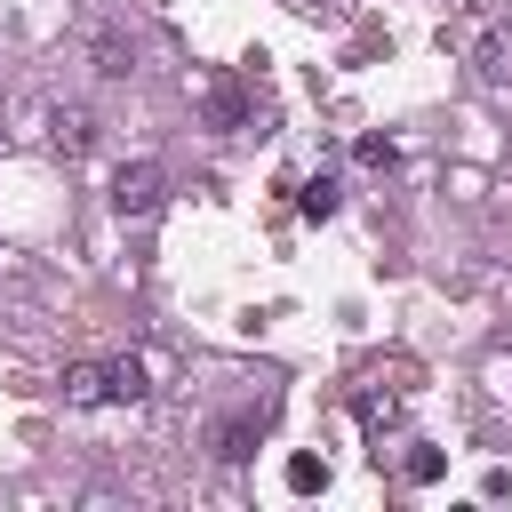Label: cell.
I'll use <instances>...</instances> for the list:
<instances>
[{"label":"cell","instance_id":"52a82bcc","mask_svg":"<svg viewBox=\"0 0 512 512\" xmlns=\"http://www.w3.org/2000/svg\"><path fill=\"white\" fill-rule=\"evenodd\" d=\"M200 104H208V120H216V128H240V120H248L240 80H208V88H200Z\"/></svg>","mask_w":512,"mask_h":512},{"label":"cell","instance_id":"ba28073f","mask_svg":"<svg viewBox=\"0 0 512 512\" xmlns=\"http://www.w3.org/2000/svg\"><path fill=\"white\" fill-rule=\"evenodd\" d=\"M96 72H104V80L136 72V40H120V32H96Z\"/></svg>","mask_w":512,"mask_h":512},{"label":"cell","instance_id":"277c9868","mask_svg":"<svg viewBox=\"0 0 512 512\" xmlns=\"http://www.w3.org/2000/svg\"><path fill=\"white\" fill-rule=\"evenodd\" d=\"M64 400H72V408L112 400V368H104V360H72V368H64Z\"/></svg>","mask_w":512,"mask_h":512},{"label":"cell","instance_id":"8992f818","mask_svg":"<svg viewBox=\"0 0 512 512\" xmlns=\"http://www.w3.org/2000/svg\"><path fill=\"white\" fill-rule=\"evenodd\" d=\"M256 440H264V408H256V416H232V424L216 432V456H224V464H248Z\"/></svg>","mask_w":512,"mask_h":512},{"label":"cell","instance_id":"30bf717a","mask_svg":"<svg viewBox=\"0 0 512 512\" xmlns=\"http://www.w3.org/2000/svg\"><path fill=\"white\" fill-rule=\"evenodd\" d=\"M288 488H296V496H312V488H328V456H312V448H296V456H288Z\"/></svg>","mask_w":512,"mask_h":512},{"label":"cell","instance_id":"5b68a950","mask_svg":"<svg viewBox=\"0 0 512 512\" xmlns=\"http://www.w3.org/2000/svg\"><path fill=\"white\" fill-rule=\"evenodd\" d=\"M352 408H360V424H368V432H384V424L400 416V384L384 392V376H360V392H352Z\"/></svg>","mask_w":512,"mask_h":512},{"label":"cell","instance_id":"7a4b0ae2","mask_svg":"<svg viewBox=\"0 0 512 512\" xmlns=\"http://www.w3.org/2000/svg\"><path fill=\"white\" fill-rule=\"evenodd\" d=\"M472 72H480L488 88H504V80H512V24H488V32L472 40Z\"/></svg>","mask_w":512,"mask_h":512},{"label":"cell","instance_id":"4fadbf2b","mask_svg":"<svg viewBox=\"0 0 512 512\" xmlns=\"http://www.w3.org/2000/svg\"><path fill=\"white\" fill-rule=\"evenodd\" d=\"M400 152H392V136H360V168H392Z\"/></svg>","mask_w":512,"mask_h":512},{"label":"cell","instance_id":"7c38bea8","mask_svg":"<svg viewBox=\"0 0 512 512\" xmlns=\"http://www.w3.org/2000/svg\"><path fill=\"white\" fill-rule=\"evenodd\" d=\"M112 368V400H144L152 384H144V360H104Z\"/></svg>","mask_w":512,"mask_h":512},{"label":"cell","instance_id":"8fae6325","mask_svg":"<svg viewBox=\"0 0 512 512\" xmlns=\"http://www.w3.org/2000/svg\"><path fill=\"white\" fill-rule=\"evenodd\" d=\"M400 472H408V488H432V480H440V472H448V456H440V448H424V440H416V448H408V464H400Z\"/></svg>","mask_w":512,"mask_h":512},{"label":"cell","instance_id":"9c48e42d","mask_svg":"<svg viewBox=\"0 0 512 512\" xmlns=\"http://www.w3.org/2000/svg\"><path fill=\"white\" fill-rule=\"evenodd\" d=\"M336 200H344V184H336V176H312V184H304V200H296V208H304V216H312V224H328V216H336Z\"/></svg>","mask_w":512,"mask_h":512},{"label":"cell","instance_id":"3957f363","mask_svg":"<svg viewBox=\"0 0 512 512\" xmlns=\"http://www.w3.org/2000/svg\"><path fill=\"white\" fill-rule=\"evenodd\" d=\"M48 144H56L64 160H80V152L96 144V112H80V104H64V112H48Z\"/></svg>","mask_w":512,"mask_h":512},{"label":"cell","instance_id":"6da1fadb","mask_svg":"<svg viewBox=\"0 0 512 512\" xmlns=\"http://www.w3.org/2000/svg\"><path fill=\"white\" fill-rule=\"evenodd\" d=\"M160 192H168L160 160H128V168L112 176V208H120V216H152V208H160Z\"/></svg>","mask_w":512,"mask_h":512}]
</instances>
